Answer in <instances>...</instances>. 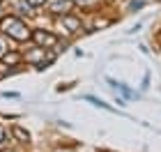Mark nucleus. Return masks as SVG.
Here are the masks:
<instances>
[{
  "label": "nucleus",
  "mask_w": 161,
  "mask_h": 152,
  "mask_svg": "<svg viewBox=\"0 0 161 152\" xmlns=\"http://www.w3.org/2000/svg\"><path fill=\"white\" fill-rule=\"evenodd\" d=\"M28 3H30L32 7H42L44 3H46V0H28Z\"/></svg>",
  "instance_id": "nucleus-9"
},
{
  "label": "nucleus",
  "mask_w": 161,
  "mask_h": 152,
  "mask_svg": "<svg viewBox=\"0 0 161 152\" xmlns=\"http://www.w3.org/2000/svg\"><path fill=\"white\" fill-rule=\"evenodd\" d=\"M32 39L37 42L39 46H44V48L53 46L55 42H58V37H55V35H51V32H46V30H35V32H32Z\"/></svg>",
  "instance_id": "nucleus-2"
},
{
  "label": "nucleus",
  "mask_w": 161,
  "mask_h": 152,
  "mask_svg": "<svg viewBox=\"0 0 161 152\" xmlns=\"http://www.w3.org/2000/svg\"><path fill=\"white\" fill-rule=\"evenodd\" d=\"M62 25L67 28V32H76V30H80V19L71 16V14H64L62 16Z\"/></svg>",
  "instance_id": "nucleus-4"
},
{
  "label": "nucleus",
  "mask_w": 161,
  "mask_h": 152,
  "mask_svg": "<svg viewBox=\"0 0 161 152\" xmlns=\"http://www.w3.org/2000/svg\"><path fill=\"white\" fill-rule=\"evenodd\" d=\"M71 5H74V0H51V12L53 14H69V9H71Z\"/></svg>",
  "instance_id": "nucleus-3"
},
{
  "label": "nucleus",
  "mask_w": 161,
  "mask_h": 152,
  "mask_svg": "<svg viewBox=\"0 0 161 152\" xmlns=\"http://www.w3.org/2000/svg\"><path fill=\"white\" fill-rule=\"evenodd\" d=\"M12 136H14L16 141H21V143H28V141H30V134H28L23 127H19V125L12 127Z\"/></svg>",
  "instance_id": "nucleus-5"
},
{
  "label": "nucleus",
  "mask_w": 161,
  "mask_h": 152,
  "mask_svg": "<svg viewBox=\"0 0 161 152\" xmlns=\"http://www.w3.org/2000/svg\"><path fill=\"white\" fill-rule=\"evenodd\" d=\"M76 5H80V7H90V5H94L97 0H74Z\"/></svg>",
  "instance_id": "nucleus-8"
},
{
  "label": "nucleus",
  "mask_w": 161,
  "mask_h": 152,
  "mask_svg": "<svg viewBox=\"0 0 161 152\" xmlns=\"http://www.w3.org/2000/svg\"><path fill=\"white\" fill-rule=\"evenodd\" d=\"M7 141H9V134H7L5 129H0V148H5Z\"/></svg>",
  "instance_id": "nucleus-6"
},
{
  "label": "nucleus",
  "mask_w": 161,
  "mask_h": 152,
  "mask_svg": "<svg viewBox=\"0 0 161 152\" xmlns=\"http://www.w3.org/2000/svg\"><path fill=\"white\" fill-rule=\"evenodd\" d=\"M21 60V58L16 55V53H9V55H5V62H9V65H16Z\"/></svg>",
  "instance_id": "nucleus-7"
},
{
  "label": "nucleus",
  "mask_w": 161,
  "mask_h": 152,
  "mask_svg": "<svg viewBox=\"0 0 161 152\" xmlns=\"http://www.w3.org/2000/svg\"><path fill=\"white\" fill-rule=\"evenodd\" d=\"M0 30H3L5 35H9L12 39H16V42H25V39L32 37L30 28H28L21 19H16V16H3L0 19Z\"/></svg>",
  "instance_id": "nucleus-1"
},
{
  "label": "nucleus",
  "mask_w": 161,
  "mask_h": 152,
  "mask_svg": "<svg viewBox=\"0 0 161 152\" xmlns=\"http://www.w3.org/2000/svg\"><path fill=\"white\" fill-rule=\"evenodd\" d=\"M143 7V0H138V3H131V9H141Z\"/></svg>",
  "instance_id": "nucleus-10"
},
{
  "label": "nucleus",
  "mask_w": 161,
  "mask_h": 152,
  "mask_svg": "<svg viewBox=\"0 0 161 152\" xmlns=\"http://www.w3.org/2000/svg\"><path fill=\"white\" fill-rule=\"evenodd\" d=\"M3 53H5V44L0 42V55H3Z\"/></svg>",
  "instance_id": "nucleus-11"
}]
</instances>
